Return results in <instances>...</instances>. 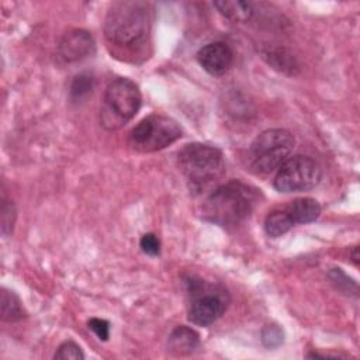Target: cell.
<instances>
[{"label":"cell","instance_id":"cell-1","mask_svg":"<svg viewBox=\"0 0 360 360\" xmlns=\"http://www.w3.org/2000/svg\"><path fill=\"white\" fill-rule=\"evenodd\" d=\"M150 7L145 1L124 0L114 3L107 11L104 35L118 56L135 58L141 53L150 35Z\"/></svg>","mask_w":360,"mask_h":360},{"label":"cell","instance_id":"cell-2","mask_svg":"<svg viewBox=\"0 0 360 360\" xmlns=\"http://www.w3.org/2000/svg\"><path fill=\"white\" fill-rule=\"evenodd\" d=\"M255 193L239 180H231L218 186L204 200L201 218L222 228H233L242 224L252 212Z\"/></svg>","mask_w":360,"mask_h":360},{"label":"cell","instance_id":"cell-3","mask_svg":"<svg viewBox=\"0 0 360 360\" xmlns=\"http://www.w3.org/2000/svg\"><path fill=\"white\" fill-rule=\"evenodd\" d=\"M177 162L186 183L193 193H204L225 174L222 152L204 143H188L177 155Z\"/></svg>","mask_w":360,"mask_h":360},{"label":"cell","instance_id":"cell-4","mask_svg":"<svg viewBox=\"0 0 360 360\" xmlns=\"http://www.w3.org/2000/svg\"><path fill=\"white\" fill-rule=\"evenodd\" d=\"M142 104L138 84L127 77H117L107 86L100 107V125L107 131H117L129 122Z\"/></svg>","mask_w":360,"mask_h":360},{"label":"cell","instance_id":"cell-5","mask_svg":"<svg viewBox=\"0 0 360 360\" xmlns=\"http://www.w3.org/2000/svg\"><path fill=\"white\" fill-rule=\"evenodd\" d=\"M294 135L283 128H271L259 134L248 152V162L256 173L277 170L292 153Z\"/></svg>","mask_w":360,"mask_h":360},{"label":"cell","instance_id":"cell-6","mask_svg":"<svg viewBox=\"0 0 360 360\" xmlns=\"http://www.w3.org/2000/svg\"><path fill=\"white\" fill-rule=\"evenodd\" d=\"M183 129L167 115L150 114L141 120L128 134V145L139 153H152L179 141Z\"/></svg>","mask_w":360,"mask_h":360},{"label":"cell","instance_id":"cell-7","mask_svg":"<svg viewBox=\"0 0 360 360\" xmlns=\"http://www.w3.org/2000/svg\"><path fill=\"white\" fill-rule=\"evenodd\" d=\"M186 284L191 297L188 304V321L191 323L210 326L224 315L229 304V295L222 285L208 284L195 277H188Z\"/></svg>","mask_w":360,"mask_h":360},{"label":"cell","instance_id":"cell-8","mask_svg":"<svg viewBox=\"0 0 360 360\" xmlns=\"http://www.w3.org/2000/svg\"><path fill=\"white\" fill-rule=\"evenodd\" d=\"M321 177V166L312 158L294 155L277 169L273 186L280 193L308 191L318 186Z\"/></svg>","mask_w":360,"mask_h":360},{"label":"cell","instance_id":"cell-9","mask_svg":"<svg viewBox=\"0 0 360 360\" xmlns=\"http://www.w3.org/2000/svg\"><path fill=\"white\" fill-rule=\"evenodd\" d=\"M96 52V41L93 35L82 28L68 31L58 44V56L65 63H73L93 56Z\"/></svg>","mask_w":360,"mask_h":360},{"label":"cell","instance_id":"cell-10","mask_svg":"<svg viewBox=\"0 0 360 360\" xmlns=\"http://www.w3.org/2000/svg\"><path fill=\"white\" fill-rule=\"evenodd\" d=\"M198 65L211 76L225 75L233 63V52L225 42H210L195 55Z\"/></svg>","mask_w":360,"mask_h":360},{"label":"cell","instance_id":"cell-11","mask_svg":"<svg viewBox=\"0 0 360 360\" xmlns=\"http://www.w3.org/2000/svg\"><path fill=\"white\" fill-rule=\"evenodd\" d=\"M200 335L190 326H176L167 339V349L174 356H190L200 347Z\"/></svg>","mask_w":360,"mask_h":360},{"label":"cell","instance_id":"cell-12","mask_svg":"<svg viewBox=\"0 0 360 360\" xmlns=\"http://www.w3.org/2000/svg\"><path fill=\"white\" fill-rule=\"evenodd\" d=\"M284 208L290 214L294 224H309L316 221L321 215L319 202L311 197L295 198Z\"/></svg>","mask_w":360,"mask_h":360},{"label":"cell","instance_id":"cell-13","mask_svg":"<svg viewBox=\"0 0 360 360\" xmlns=\"http://www.w3.org/2000/svg\"><path fill=\"white\" fill-rule=\"evenodd\" d=\"M263 58L267 60V63L288 76H294L300 72V65L297 62V58L292 55V52L287 48H274L263 52Z\"/></svg>","mask_w":360,"mask_h":360},{"label":"cell","instance_id":"cell-14","mask_svg":"<svg viewBox=\"0 0 360 360\" xmlns=\"http://www.w3.org/2000/svg\"><path fill=\"white\" fill-rule=\"evenodd\" d=\"M214 7L228 20L235 22H246L253 17L255 8L250 1L242 0H219L214 1Z\"/></svg>","mask_w":360,"mask_h":360},{"label":"cell","instance_id":"cell-15","mask_svg":"<svg viewBox=\"0 0 360 360\" xmlns=\"http://www.w3.org/2000/svg\"><path fill=\"white\" fill-rule=\"evenodd\" d=\"M0 305H1V319L6 322H17L27 316L25 309H24L22 302L18 298V295L6 287L1 288V304Z\"/></svg>","mask_w":360,"mask_h":360},{"label":"cell","instance_id":"cell-16","mask_svg":"<svg viewBox=\"0 0 360 360\" xmlns=\"http://www.w3.org/2000/svg\"><path fill=\"white\" fill-rule=\"evenodd\" d=\"M295 224L285 208L271 211L264 219V231L271 238H278L287 233Z\"/></svg>","mask_w":360,"mask_h":360},{"label":"cell","instance_id":"cell-17","mask_svg":"<svg viewBox=\"0 0 360 360\" xmlns=\"http://www.w3.org/2000/svg\"><path fill=\"white\" fill-rule=\"evenodd\" d=\"M94 89V77L90 73H79L73 77L70 87H69V96L72 101H82L83 98L89 97Z\"/></svg>","mask_w":360,"mask_h":360},{"label":"cell","instance_id":"cell-18","mask_svg":"<svg viewBox=\"0 0 360 360\" xmlns=\"http://www.w3.org/2000/svg\"><path fill=\"white\" fill-rule=\"evenodd\" d=\"M328 277H329L330 283H332L339 291H342V292H345V294H347V295L353 294L354 297H357V291H359V290H357V283H356L354 280H352L350 277H347V276L342 271V269H332V270L329 271Z\"/></svg>","mask_w":360,"mask_h":360},{"label":"cell","instance_id":"cell-19","mask_svg":"<svg viewBox=\"0 0 360 360\" xmlns=\"http://www.w3.org/2000/svg\"><path fill=\"white\" fill-rule=\"evenodd\" d=\"M283 339H284L283 329L276 323L266 325L262 330V342L267 349L278 347L283 343Z\"/></svg>","mask_w":360,"mask_h":360},{"label":"cell","instance_id":"cell-20","mask_svg":"<svg viewBox=\"0 0 360 360\" xmlns=\"http://www.w3.org/2000/svg\"><path fill=\"white\" fill-rule=\"evenodd\" d=\"M53 359H58V360H82V359H84V353L82 352V349L77 343H75L73 340H66L58 347V350L53 354Z\"/></svg>","mask_w":360,"mask_h":360},{"label":"cell","instance_id":"cell-21","mask_svg":"<svg viewBox=\"0 0 360 360\" xmlns=\"http://www.w3.org/2000/svg\"><path fill=\"white\" fill-rule=\"evenodd\" d=\"M0 212H1V233L7 236L13 231V226L15 222V207L13 201L3 198Z\"/></svg>","mask_w":360,"mask_h":360},{"label":"cell","instance_id":"cell-22","mask_svg":"<svg viewBox=\"0 0 360 360\" xmlns=\"http://www.w3.org/2000/svg\"><path fill=\"white\" fill-rule=\"evenodd\" d=\"M139 246H141L142 252L149 256H158L160 253V240L152 232L142 235V238L139 240Z\"/></svg>","mask_w":360,"mask_h":360},{"label":"cell","instance_id":"cell-23","mask_svg":"<svg viewBox=\"0 0 360 360\" xmlns=\"http://www.w3.org/2000/svg\"><path fill=\"white\" fill-rule=\"evenodd\" d=\"M89 329L103 342L108 340L110 338V322L103 318H91L87 321Z\"/></svg>","mask_w":360,"mask_h":360},{"label":"cell","instance_id":"cell-24","mask_svg":"<svg viewBox=\"0 0 360 360\" xmlns=\"http://www.w3.org/2000/svg\"><path fill=\"white\" fill-rule=\"evenodd\" d=\"M359 259H360V256H359V248L354 246L353 250H352V260H353V263H354L356 266L359 264Z\"/></svg>","mask_w":360,"mask_h":360}]
</instances>
